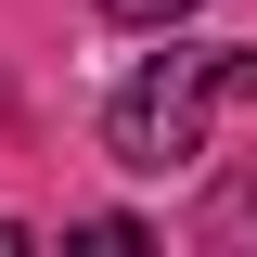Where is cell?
Instances as JSON below:
<instances>
[{"label": "cell", "instance_id": "obj_2", "mask_svg": "<svg viewBox=\"0 0 257 257\" xmlns=\"http://www.w3.org/2000/svg\"><path fill=\"white\" fill-rule=\"evenodd\" d=\"M103 13H128V26H180L193 0H103Z\"/></svg>", "mask_w": 257, "mask_h": 257}, {"label": "cell", "instance_id": "obj_1", "mask_svg": "<svg viewBox=\"0 0 257 257\" xmlns=\"http://www.w3.org/2000/svg\"><path fill=\"white\" fill-rule=\"evenodd\" d=\"M219 103H257V64L244 52H155L103 103V142H116L128 180H193L206 142H219Z\"/></svg>", "mask_w": 257, "mask_h": 257}]
</instances>
